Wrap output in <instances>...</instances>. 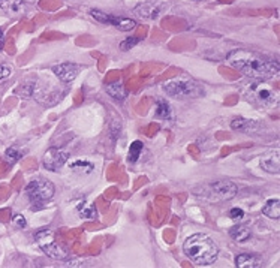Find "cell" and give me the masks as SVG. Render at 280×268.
Wrapping results in <instances>:
<instances>
[{"mask_svg":"<svg viewBox=\"0 0 280 268\" xmlns=\"http://www.w3.org/2000/svg\"><path fill=\"white\" fill-rule=\"evenodd\" d=\"M228 63L238 71L241 75L251 80L267 81L273 77H277L280 72V64L277 60L265 57L259 53L247 50H234L228 54Z\"/></svg>","mask_w":280,"mask_h":268,"instance_id":"cell-1","label":"cell"},{"mask_svg":"<svg viewBox=\"0 0 280 268\" xmlns=\"http://www.w3.org/2000/svg\"><path fill=\"white\" fill-rule=\"evenodd\" d=\"M184 255L195 262L196 265L205 267L211 265L219 258V247L217 244L205 234H195L184 241L183 246Z\"/></svg>","mask_w":280,"mask_h":268,"instance_id":"cell-2","label":"cell"},{"mask_svg":"<svg viewBox=\"0 0 280 268\" xmlns=\"http://www.w3.org/2000/svg\"><path fill=\"white\" fill-rule=\"evenodd\" d=\"M243 94L247 102L259 108H271L273 105L277 104L279 99L277 91L262 80H255V83L244 86Z\"/></svg>","mask_w":280,"mask_h":268,"instance_id":"cell-3","label":"cell"},{"mask_svg":"<svg viewBox=\"0 0 280 268\" xmlns=\"http://www.w3.org/2000/svg\"><path fill=\"white\" fill-rule=\"evenodd\" d=\"M165 93L174 99H188V97H198L202 94L201 86L188 77L172 78L164 84Z\"/></svg>","mask_w":280,"mask_h":268,"instance_id":"cell-4","label":"cell"},{"mask_svg":"<svg viewBox=\"0 0 280 268\" xmlns=\"http://www.w3.org/2000/svg\"><path fill=\"white\" fill-rule=\"evenodd\" d=\"M35 241L36 244L41 247V250L53 258V259H57V261H61V259H66L68 258V252L66 249H63L58 243H57L56 237L53 234L51 229H41L35 234Z\"/></svg>","mask_w":280,"mask_h":268,"instance_id":"cell-5","label":"cell"},{"mask_svg":"<svg viewBox=\"0 0 280 268\" xmlns=\"http://www.w3.org/2000/svg\"><path fill=\"white\" fill-rule=\"evenodd\" d=\"M26 193H27L28 199L32 201V204H44L48 203L54 193H56V187L54 184L47 179H38L30 181L26 187Z\"/></svg>","mask_w":280,"mask_h":268,"instance_id":"cell-6","label":"cell"},{"mask_svg":"<svg viewBox=\"0 0 280 268\" xmlns=\"http://www.w3.org/2000/svg\"><path fill=\"white\" fill-rule=\"evenodd\" d=\"M238 189L232 181L222 180V181H216L207 186L205 198L211 201H231L232 198H235Z\"/></svg>","mask_w":280,"mask_h":268,"instance_id":"cell-7","label":"cell"},{"mask_svg":"<svg viewBox=\"0 0 280 268\" xmlns=\"http://www.w3.org/2000/svg\"><path fill=\"white\" fill-rule=\"evenodd\" d=\"M68 159H69L68 151L58 149V147H51L45 151L42 157V165L48 171H57L68 162Z\"/></svg>","mask_w":280,"mask_h":268,"instance_id":"cell-8","label":"cell"},{"mask_svg":"<svg viewBox=\"0 0 280 268\" xmlns=\"http://www.w3.org/2000/svg\"><path fill=\"white\" fill-rule=\"evenodd\" d=\"M259 165L264 171L270 174H280V151L277 149L268 150L261 156Z\"/></svg>","mask_w":280,"mask_h":268,"instance_id":"cell-9","label":"cell"},{"mask_svg":"<svg viewBox=\"0 0 280 268\" xmlns=\"http://www.w3.org/2000/svg\"><path fill=\"white\" fill-rule=\"evenodd\" d=\"M81 68L75 63H60V64H56L53 66V72L56 74L57 77L60 78V81L63 83H71L74 81L78 74H80Z\"/></svg>","mask_w":280,"mask_h":268,"instance_id":"cell-10","label":"cell"},{"mask_svg":"<svg viewBox=\"0 0 280 268\" xmlns=\"http://www.w3.org/2000/svg\"><path fill=\"white\" fill-rule=\"evenodd\" d=\"M168 6L165 3H154V2H145V3H141L135 8V12L141 15L142 18H150V20H154L158 18L164 9H167Z\"/></svg>","mask_w":280,"mask_h":268,"instance_id":"cell-11","label":"cell"},{"mask_svg":"<svg viewBox=\"0 0 280 268\" xmlns=\"http://www.w3.org/2000/svg\"><path fill=\"white\" fill-rule=\"evenodd\" d=\"M237 268H259L262 265V261L259 256L252 253H241L235 258Z\"/></svg>","mask_w":280,"mask_h":268,"instance_id":"cell-12","label":"cell"},{"mask_svg":"<svg viewBox=\"0 0 280 268\" xmlns=\"http://www.w3.org/2000/svg\"><path fill=\"white\" fill-rule=\"evenodd\" d=\"M229 236L232 237L234 241H237V243H244V241H247V240L251 239L252 232H251V229H249L247 226H244V225H235V226L231 228Z\"/></svg>","mask_w":280,"mask_h":268,"instance_id":"cell-13","label":"cell"},{"mask_svg":"<svg viewBox=\"0 0 280 268\" xmlns=\"http://www.w3.org/2000/svg\"><path fill=\"white\" fill-rule=\"evenodd\" d=\"M262 214L270 217V219H274V220L280 219V199H277V198L268 199L262 209Z\"/></svg>","mask_w":280,"mask_h":268,"instance_id":"cell-14","label":"cell"},{"mask_svg":"<svg viewBox=\"0 0 280 268\" xmlns=\"http://www.w3.org/2000/svg\"><path fill=\"white\" fill-rule=\"evenodd\" d=\"M105 90L115 100H125L128 97V90L125 89L120 83H110V84H107Z\"/></svg>","mask_w":280,"mask_h":268,"instance_id":"cell-15","label":"cell"},{"mask_svg":"<svg viewBox=\"0 0 280 268\" xmlns=\"http://www.w3.org/2000/svg\"><path fill=\"white\" fill-rule=\"evenodd\" d=\"M77 211L78 214L83 217V219H87V220H95L96 216H98V210L93 204H88V203H80L77 206Z\"/></svg>","mask_w":280,"mask_h":268,"instance_id":"cell-16","label":"cell"},{"mask_svg":"<svg viewBox=\"0 0 280 268\" xmlns=\"http://www.w3.org/2000/svg\"><path fill=\"white\" fill-rule=\"evenodd\" d=\"M111 26H115L118 30L128 31L137 27V21L131 20V18H123V17H112Z\"/></svg>","mask_w":280,"mask_h":268,"instance_id":"cell-17","label":"cell"},{"mask_svg":"<svg viewBox=\"0 0 280 268\" xmlns=\"http://www.w3.org/2000/svg\"><path fill=\"white\" fill-rule=\"evenodd\" d=\"M0 8L9 14H20L23 11V0H0Z\"/></svg>","mask_w":280,"mask_h":268,"instance_id":"cell-18","label":"cell"},{"mask_svg":"<svg viewBox=\"0 0 280 268\" xmlns=\"http://www.w3.org/2000/svg\"><path fill=\"white\" fill-rule=\"evenodd\" d=\"M71 170L74 173L87 176V174H91L95 171V165L91 162H87V160H77V162L71 163Z\"/></svg>","mask_w":280,"mask_h":268,"instance_id":"cell-19","label":"cell"},{"mask_svg":"<svg viewBox=\"0 0 280 268\" xmlns=\"http://www.w3.org/2000/svg\"><path fill=\"white\" fill-rule=\"evenodd\" d=\"M142 150H144V144L141 141H134L131 144V149H129V162L135 163L140 159Z\"/></svg>","mask_w":280,"mask_h":268,"instance_id":"cell-20","label":"cell"},{"mask_svg":"<svg viewBox=\"0 0 280 268\" xmlns=\"http://www.w3.org/2000/svg\"><path fill=\"white\" fill-rule=\"evenodd\" d=\"M255 123L249 119H235L231 121V127L234 130H247L249 127H253Z\"/></svg>","mask_w":280,"mask_h":268,"instance_id":"cell-21","label":"cell"},{"mask_svg":"<svg viewBox=\"0 0 280 268\" xmlns=\"http://www.w3.org/2000/svg\"><path fill=\"white\" fill-rule=\"evenodd\" d=\"M88 12H90V15H91L96 21H99V23H102V24H111L112 15H108V14H105V12H101V11H98V9H90Z\"/></svg>","mask_w":280,"mask_h":268,"instance_id":"cell-22","label":"cell"},{"mask_svg":"<svg viewBox=\"0 0 280 268\" xmlns=\"http://www.w3.org/2000/svg\"><path fill=\"white\" fill-rule=\"evenodd\" d=\"M5 159H6V162L9 165H14V163H17L21 159V151L17 150L15 147H11V149H8L5 151Z\"/></svg>","mask_w":280,"mask_h":268,"instance_id":"cell-23","label":"cell"},{"mask_svg":"<svg viewBox=\"0 0 280 268\" xmlns=\"http://www.w3.org/2000/svg\"><path fill=\"white\" fill-rule=\"evenodd\" d=\"M158 116L161 117V119H169L171 117V108H169V104L167 100H164V99H161V100H158Z\"/></svg>","mask_w":280,"mask_h":268,"instance_id":"cell-24","label":"cell"},{"mask_svg":"<svg viewBox=\"0 0 280 268\" xmlns=\"http://www.w3.org/2000/svg\"><path fill=\"white\" fill-rule=\"evenodd\" d=\"M138 42H140V38H137V36H129V38H126V39L120 44V50H121V51H128V50L134 48Z\"/></svg>","mask_w":280,"mask_h":268,"instance_id":"cell-25","label":"cell"},{"mask_svg":"<svg viewBox=\"0 0 280 268\" xmlns=\"http://www.w3.org/2000/svg\"><path fill=\"white\" fill-rule=\"evenodd\" d=\"M12 223H14L17 228H20V229H24V228L27 226V222H26V219H24L23 214H14V216H12Z\"/></svg>","mask_w":280,"mask_h":268,"instance_id":"cell-26","label":"cell"},{"mask_svg":"<svg viewBox=\"0 0 280 268\" xmlns=\"http://www.w3.org/2000/svg\"><path fill=\"white\" fill-rule=\"evenodd\" d=\"M244 211L241 209H238V207H234V209H231L229 211V217L232 219V220H241V219H244Z\"/></svg>","mask_w":280,"mask_h":268,"instance_id":"cell-27","label":"cell"},{"mask_svg":"<svg viewBox=\"0 0 280 268\" xmlns=\"http://www.w3.org/2000/svg\"><path fill=\"white\" fill-rule=\"evenodd\" d=\"M11 75V68L8 64H0V83Z\"/></svg>","mask_w":280,"mask_h":268,"instance_id":"cell-28","label":"cell"},{"mask_svg":"<svg viewBox=\"0 0 280 268\" xmlns=\"http://www.w3.org/2000/svg\"><path fill=\"white\" fill-rule=\"evenodd\" d=\"M81 262H83L81 259H77V261H66L65 265H66V267H75V265H77V267H81V265H83Z\"/></svg>","mask_w":280,"mask_h":268,"instance_id":"cell-29","label":"cell"},{"mask_svg":"<svg viewBox=\"0 0 280 268\" xmlns=\"http://www.w3.org/2000/svg\"><path fill=\"white\" fill-rule=\"evenodd\" d=\"M3 47H5V33L0 29V51L3 50Z\"/></svg>","mask_w":280,"mask_h":268,"instance_id":"cell-30","label":"cell"},{"mask_svg":"<svg viewBox=\"0 0 280 268\" xmlns=\"http://www.w3.org/2000/svg\"><path fill=\"white\" fill-rule=\"evenodd\" d=\"M222 2H229V0H222Z\"/></svg>","mask_w":280,"mask_h":268,"instance_id":"cell-31","label":"cell"},{"mask_svg":"<svg viewBox=\"0 0 280 268\" xmlns=\"http://www.w3.org/2000/svg\"><path fill=\"white\" fill-rule=\"evenodd\" d=\"M194 2H201V0H194Z\"/></svg>","mask_w":280,"mask_h":268,"instance_id":"cell-32","label":"cell"}]
</instances>
